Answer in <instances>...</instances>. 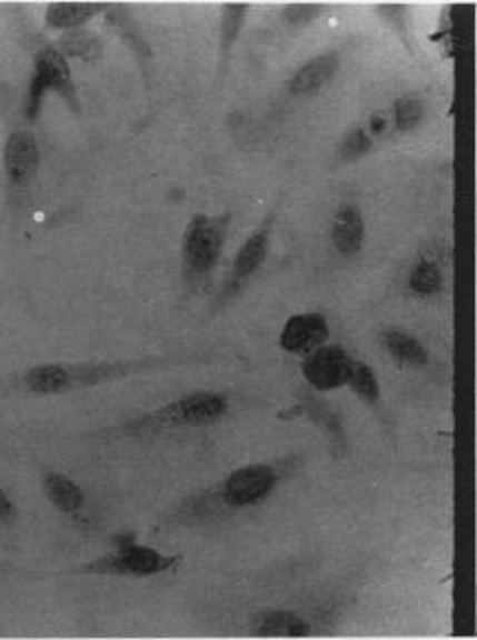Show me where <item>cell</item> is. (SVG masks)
<instances>
[{
    "label": "cell",
    "mask_w": 477,
    "mask_h": 640,
    "mask_svg": "<svg viewBox=\"0 0 477 640\" xmlns=\"http://www.w3.org/2000/svg\"><path fill=\"white\" fill-rule=\"evenodd\" d=\"M359 576L317 561H289L220 589L202 604V621L246 639L331 637L351 614Z\"/></svg>",
    "instance_id": "1"
},
{
    "label": "cell",
    "mask_w": 477,
    "mask_h": 640,
    "mask_svg": "<svg viewBox=\"0 0 477 640\" xmlns=\"http://www.w3.org/2000/svg\"><path fill=\"white\" fill-rule=\"evenodd\" d=\"M301 462V457H284L235 469L225 479L177 500L159 516V526L167 530H202L226 524L236 516L266 504L298 472Z\"/></svg>",
    "instance_id": "2"
},
{
    "label": "cell",
    "mask_w": 477,
    "mask_h": 640,
    "mask_svg": "<svg viewBox=\"0 0 477 640\" xmlns=\"http://www.w3.org/2000/svg\"><path fill=\"white\" fill-rule=\"evenodd\" d=\"M210 362L200 352H177L169 356H145L137 360H98V362H44L30 366L10 378V390L22 396H60L68 391L88 390L103 383L121 382L139 373L169 370L179 366Z\"/></svg>",
    "instance_id": "3"
},
{
    "label": "cell",
    "mask_w": 477,
    "mask_h": 640,
    "mask_svg": "<svg viewBox=\"0 0 477 640\" xmlns=\"http://www.w3.org/2000/svg\"><path fill=\"white\" fill-rule=\"evenodd\" d=\"M228 411H230V398L222 391H192L165 403L161 408L129 419L123 426L113 429V433L103 436L153 439L180 429L215 426L228 416Z\"/></svg>",
    "instance_id": "4"
},
{
    "label": "cell",
    "mask_w": 477,
    "mask_h": 640,
    "mask_svg": "<svg viewBox=\"0 0 477 640\" xmlns=\"http://www.w3.org/2000/svg\"><path fill=\"white\" fill-rule=\"evenodd\" d=\"M113 550L96 560L68 569L66 576H90V578L147 579L177 571L182 563V553H162L151 546L137 542L129 532L116 533L111 538Z\"/></svg>",
    "instance_id": "5"
},
{
    "label": "cell",
    "mask_w": 477,
    "mask_h": 640,
    "mask_svg": "<svg viewBox=\"0 0 477 640\" xmlns=\"http://www.w3.org/2000/svg\"><path fill=\"white\" fill-rule=\"evenodd\" d=\"M230 222L232 213L226 212L220 216L197 213L187 223L180 243V276L189 291L202 289L215 276Z\"/></svg>",
    "instance_id": "6"
},
{
    "label": "cell",
    "mask_w": 477,
    "mask_h": 640,
    "mask_svg": "<svg viewBox=\"0 0 477 640\" xmlns=\"http://www.w3.org/2000/svg\"><path fill=\"white\" fill-rule=\"evenodd\" d=\"M48 91H56L73 113H80V101L73 86L72 71L62 52L54 48H42L34 56V73L28 83L24 99V116L28 121H37Z\"/></svg>",
    "instance_id": "7"
},
{
    "label": "cell",
    "mask_w": 477,
    "mask_h": 640,
    "mask_svg": "<svg viewBox=\"0 0 477 640\" xmlns=\"http://www.w3.org/2000/svg\"><path fill=\"white\" fill-rule=\"evenodd\" d=\"M40 169V147L37 137L30 131H12L4 142L2 170L7 178L9 206L12 212H19L27 202L28 194Z\"/></svg>",
    "instance_id": "8"
},
{
    "label": "cell",
    "mask_w": 477,
    "mask_h": 640,
    "mask_svg": "<svg viewBox=\"0 0 477 640\" xmlns=\"http://www.w3.org/2000/svg\"><path fill=\"white\" fill-rule=\"evenodd\" d=\"M271 228H274V213L261 222L260 228L254 231L248 240L244 241L242 248L236 253L235 263L230 267L228 279L215 299V311H220L225 304L242 293L244 287L260 271L270 251Z\"/></svg>",
    "instance_id": "9"
},
{
    "label": "cell",
    "mask_w": 477,
    "mask_h": 640,
    "mask_svg": "<svg viewBox=\"0 0 477 640\" xmlns=\"http://www.w3.org/2000/svg\"><path fill=\"white\" fill-rule=\"evenodd\" d=\"M352 358L341 347H321L306 356L301 372L316 390L331 391L349 380Z\"/></svg>",
    "instance_id": "10"
},
{
    "label": "cell",
    "mask_w": 477,
    "mask_h": 640,
    "mask_svg": "<svg viewBox=\"0 0 477 640\" xmlns=\"http://www.w3.org/2000/svg\"><path fill=\"white\" fill-rule=\"evenodd\" d=\"M327 338H329V322L324 314L304 312L294 314L286 322L279 337V347L289 354L307 356L324 347Z\"/></svg>",
    "instance_id": "11"
},
{
    "label": "cell",
    "mask_w": 477,
    "mask_h": 640,
    "mask_svg": "<svg viewBox=\"0 0 477 640\" xmlns=\"http://www.w3.org/2000/svg\"><path fill=\"white\" fill-rule=\"evenodd\" d=\"M331 241L337 253L342 258H355L362 249L365 220L357 206L342 204L337 210L334 223H331Z\"/></svg>",
    "instance_id": "12"
},
{
    "label": "cell",
    "mask_w": 477,
    "mask_h": 640,
    "mask_svg": "<svg viewBox=\"0 0 477 640\" xmlns=\"http://www.w3.org/2000/svg\"><path fill=\"white\" fill-rule=\"evenodd\" d=\"M42 490L52 507L63 516H78L86 508V492L76 480L62 472L42 474Z\"/></svg>",
    "instance_id": "13"
},
{
    "label": "cell",
    "mask_w": 477,
    "mask_h": 640,
    "mask_svg": "<svg viewBox=\"0 0 477 640\" xmlns=\"http://www.w3.org/2000/svg\"><path fill=\"white\" fill-rule=\"evenodd\" d=\"M378 340L387 350V354L403 368H424L430 362V356L423 342L405 330H382Z\"/></svg>",
    "instance_id": "14"
},
{
    "label": "cell",
    "mask_w": 477,
    "mask_h": 640,
    "mask_svg": "<svg viewBox=\"0 0 477 640\" xmlns=\"http://www.w3.org/2000/svg\"><path fill=\"white\" fill-rule=\"evenodd\" d=\"M339 68L337 53H324L316 60L307 62L301 70L296 73V78L289 83V91L294 96H314L316 91L324 88L327 81L331 80L335 71Z\"/></svg>",
    "instance_id": "15"
},
{
    "label": "cell",
    "mask_w": 477,
    "mask_h": 640,
    "mask_svg": "<svg viewBox=\"0 0 477 640\" xmlns=\"http://www.w3.org/2000/svg\"><path fill=\"white\" fill-rule=\"evenodd\" d=\"M108 10V4H93V2H54L46 10V27L56 30H78L90 18L98 17Z\"/></svg>",
    "instance_id": "16"
},
{
    "label": "cell",
    "mask_w": 477,
    "mask_h": 640,
    "mask_svg": "<svg viewBox=\"0 0 477 640\" xmlns=\"http://www.w3.org/2000/svg\"><path fill=\"white\" fill-rule=\"evenodd\" d=\"M408 289L416 297H434L444 291V269L433 258H420L408 273Z\"/></svg>",
    "instance_id": "17"
},
{
    "label": "cell",
    "mask_w": 477,
    "mask_h": 640,
    "mask_svg": "<svg viewBox=\"0 0 477 640\" xmlns=\"http://www.w3.org/2000/svg\"><path fill=\"white\" fill-rule=\"evenodd\" d=\"M60 52H62L63 58L72 56V58H80L83 62H96L103 52V48H101L98 36L78 28V30H70L68 34H63L62 40H60Z\"/></svg>",
    "instance_id": "18"
},
{
    "label": "cell",
    "mask_w": 477,
    "mask_h": 640,
    "mask_svg": "<svg viewBox=\"0 0 477 640\" xmlns=\"http://www.w3.org/2000/svg\"><path fill=\"white\" fill-rule=\"evenodd\" d=\"M349 388L355 391V396L365 401L370 408H378L380 406V388H378V380L372 368L359 360H352L351 372H349Z\"/></svg>",
    "instance_id": "19"
},
{
    "label": "cell",
    "mask_w": 477,
    "mask_h": 640,
    "mask_svg": "<svg viewBox=\"0 0 477 640\" xmlns=\"http://www.w3.org/2000/svg\"><path fill=\"white\" fill-rule=\"evenodd\" d=\"M248 7L246 4H228L222 10V22H220V50L228 53L235 44L236 36L242 28L244 14Z\"/></svg>",
    "instance_id": "20"
},
{
    "label": "cell",
    "mask_w": 477,
    "mask_h": 640,
    "mask_svg": "<svg viewBox=\"0 0 477 640\" xmlns=\"http://www.w3.org/2000/svg\"><path fill=\"white\" fill-rule=\"evenodd\" d=\"M424 116L423 101L415 96H406L398 99L395 106V123L398 131H410L416 124L420 123Z\"/></svg>",
    "instance_id": "21"
},
{
    "label": "cell",
    "mask_w": 477,
    "mask_h": 640,
    "mask_svg": "<svg viewBox=\"0 0 477 640\" xmlns=\"http://www.w3.org/2000/svg\"><path fill=\"white\" fill-rule=\"evenodd\" d=\"M369 149V134L365 133L362 129H355L341 144V159L351 162V160L360 159Z\"/></svg>",
    "instance_id": "22"
},
{
    "label": "cell",
    "mask_w": 477,
    "mask_h": 640,
    "mask_svg": "<svg viewBox=\"0 0 477 640\" xmlns=\"http://www.w3.org/2000/svg\"><path fill=\"white\" fill-rule=\"evenodd\" d=\"M321 7H316V4H294L289 7L284 17L288 20L289 24H306L309 20H314V17L319 14Z\"/></svg>",
    "instance_id": "23"
},
{
    "label": "cell",
    "mask_w": 477,
    "mask_h": 640,
    "mask_svg": "<svg viewBox=\"0 0 477 640\" xmlns=\"http://www.w3.org/2000/svg\"><path fill=\"white\" fill-rule=\"evenodd\" d=\"M19 518V508L9 492L0 487V526H12Z\"/></svg>",
    "instance_id": "24"
},
{
    "label": "cell",
    "mask_w": 477,
    "mask_h": 640,
    "mask_svg": "<svg viewBox=\"0 0 477 640\" xmlns=\"http://www.w3.org/2000/svg\"><path fill=\"white\" fill-rule=\"evenodd\" d=\"M382 129H385V117H370V131H372V133H380Z\"/></svg>",
    "instance_id": "25"
}]
</instances>
